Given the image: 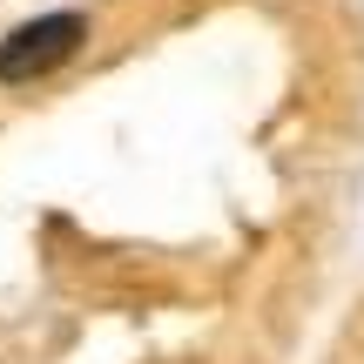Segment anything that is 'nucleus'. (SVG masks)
<instances>
[{
	"mask_svg": "<svg viewBox=\"0 0 364 364\" xmlns=\"http://www.w3.org/2000/svg\"><path fill=\"white\" fill-rule=\"evenodd\" d=\"M81 41H88V21H81V14H41V21H21L7 41H0V81H7V88L41 81L48 68H61Z\"/></svg>",
	"mask_w": 364,
	"mask_h": 364,
	"instance_id": "f257e3e1",
	"label": "nucleus"
}]
</instances>
